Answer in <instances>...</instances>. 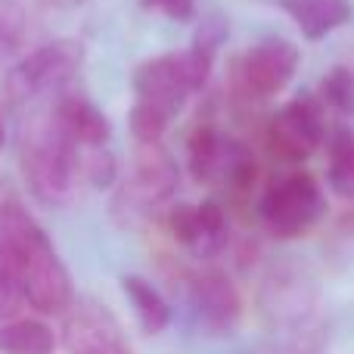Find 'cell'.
Returning <instances> with one entry per match:
<instances>
[{
	"instance_id": "obj_22",
	"label": "cell",
	"mask_w": 354,
	"mask_h": 354,
	"mask_svg": "<svg viewBox=\"0 0 354 354\" xmlns=\"http://www.w3.org/2000/svg\"><path fill=\"white\" fill-rule=\"evenodd\" d=\"M3 140H6V134H3V122H0V149H3Z\"/></svg>"
},
{
	"instance_id": "obj_9",
	"label": "cell",
	"mask_w": 354,
	"mask_h": 354,
	"mask_svg": "<svg viewBox=\"0 0 354 354\" xmlns=\"http://www.w3.org/2000/svg\"><path fill=\"white\" fill-rule=\"evenodd\" d=\"M168 224L177 243H183L199 258H214L227 245V214L218 202L177 205Z\"/></svg>"
},
{
	"instance_id": "obj_18",
	"label": "cell",
	"mask_w": 354,
	"mask_h": 354,
	"mask_svg": "<svg viewBox=\"0 0 354 354\" xmlns=\"http://www.w3.org/2000/svg\"><path fill=\"white\" fill-rule=\"evenodd\" d=\"M168 122H171V115H165L162 109H156V106H149V103H140V100L134 103V109H131V115H128L131 134L140 143H159Z\"/></svg>"
},
{
	"instance_id": "obj_14",
	"label": "cell",
	"mask_w": 354,
	"mask_h": 354,
	"mask_svg": "<svg viewBox=\"0 0 354 354\" xmlns=\"http://www.w3.org/2000/svg\"><path fill=\"white\" fill-rule=\"evenodd\" d=\"M56 336L41 320H6L0 324V354H53Z\"/></svg>"
},
{
	"instance_id": "obj_15",
	"label": "cell",
	"mask_w": 354,
	"mask_h": 354,
	"mask_svg": "<svg viewBox=\"0 0 354 354\" xmlns=\"http://www.w3.org/2000/svg\"><path fill=\"white\" fill-rule=\"evenodd\" d=\"M122 289H124V295H128V301H131V308H134V314H137L143 330L147 333L165 330L168 320H171V311H168L165 299L159 295V289H156L153 283L137 277V274H131L122 280Z\"/></svg>"
},
{
	"instance_id": "obj_8",
	"label": "cell",
	"mask_w": 354,
	"mask_h": 354,
	"mask_svg": "<svg viewBox=\"0 0 354 354\" xmlns=\"http://www.w3.org/2000/svg\"><path fill=\"white\" fill-rule=\"evenodd\" d=\"M134 91L140 103L156 106L165 115H177L187 103V97L193 93L180 53H165L143 62L134 72Z\"/></svg>"
},
{
	"instance_id": "obj_5",
	"label": "cell",
	"mask_w": 354,
	"mask_h": 354,
	"mask_svg": "<svg viewBox=\"0 0 354 354\" xmlns=\"http://www.w3.org/2000/svg\"><path fill=\"white\" fill-rule=\"evenodd\" d=\"M326 140L324 106L311 93H301L286 103L268 124V143L280 159L301 162Z\"/></svg>"
},
{
	"instance_id": "obj_20",
	"label": "cell",
	"mask_w": 354,
	"mask_h": 354,
	"mask_svg": "<svg viewBox=\"0 0 354 354\" xmlns=\"http://www.w3.org/2000/svg\"><path fill=\"white\" fill-rule=\"evenodd\" d=\"M25 35V10L19 0H0V56L12 53Z\"/></svg>"
},
{
	"instance_id": "obj_11",
	"label": "cell",
	"mask_w": 354,
	"mask_h": 354,
	"mask_svg": "<svg viewBox=\"0 0 354 354\" xmlns=\"http://www.w3.org/2000/svg\"><path fill=\"white\" fill-rule=\"evenodd\" d=\"M53 118L62 128V134L75 143L78 149L91 147H109L112 124L106 118V112L100 109L93 100H87L84 93H59V100L53 103Z\"/></svg>"
},
{
	"instance_id": "obj_6",
	"label": "cell",
	"mask_w": 354,
	"mask_h": 354,
	"mask_svg": "<svg viewBox=\"0 0 354 354\" xmlns=\"http://www.w3.org/2000/svg\"><path fill=\"white\" fill-rule=\"evenodd\" d=\"M299 47L286 37H264V41L252 44L243 53L236 72H239V84L249 97L264 100L280 93L283 87L292 81L295 68H299Z\"/></svg>"
},
{
	"instance_id": "obj_21",
	"label": "cell",
	"mask_w": 354,
	"mask_h": 354,
	"mask_svg": "<svg viewBox=\"0 0 354 354\" xmlns=\"http://www.w3.org/2000/svg\"><path fill=\"white\" fill-rule=\"evenodd\" d=\"M147 10H156L162 16L174 19V22H187L196 12V0H140Z\"/></svg>"
},
{
	"instance_id": "obj_3",
	"label": "cell",
	"mask_w": 354,
	"mask_h": 354,
	"mask_svg": "<svg viewBox=\"0 0 354 354\" xmlns=\"http://www.w3.org/2000/svg\"><path fill=\"white\" fill-rule=\"evenodd\" d=\"M326 202L320 193L317 180L311 174H289L280 183L264 193L261 199V221L268 224V230L274 236H301L305 230H311L320 221Z\"/></svg>"
},
{
	"instance_id": "obj_16",
	"label": "cell",
	"mask_w": 354,
	"mask_h": 354,
	"mask_svg": "<svg viewBox=\"0 0 354 354\" xmlns=\"http://www.w3.org/2000/svg\"><path fill=\"white\" fill-rule=\"evenodd\" d=\"M22 252H19L16 243L0 236V324H6L22 308Z\"/></svg>"
},
{
	"instance_id": "obj_7",
	"label": "cell",
	"mask_w": 354,
	"mask_h": 354,
	"mask_svg": "<svg viewBox=\"0 0 354 354\" xmlns=\"http://www.w3.org/2000/svg\"><path fill=\"white\" fill-rule=\"evenodd\" d=\"M62 342L68 354H131L118 320L103 305H75L62 324Z\"/></svg>"
},
{
	"instance_id": "obj_12",
	"label": "cell",
	"mask_w": 354,
	"mask_h": 354,
	"mask_svg": "<svg viewBox=\"0 0 354 354\" xmlns=\"http://www.w3.org/2000/svg\"><path fill=\"white\" fill-rule=\"evenodd\" d=\"M193 305L205 326L212 330H230L239 317V295L227 274L221 270H202L193 280Z\"/></svg>"
},
{
	"instance_id": "obj_17",
	"label": "cell",
	"mask_w": 354,
	"mask_h": 354,
	"mask_svg": "<svg viewBox=\"0 0 354 354\" xmlns=\"http://www.w3.org/2000/svg\"><path fill=\"white\" fill-rule=\"evenodd\" d=\"M330 187L339 196H354V137L348 131L336 134L330 147Z\"/></svg>"
},
{
	"instance_id": "obj_13",
	"label": "cell",
	"mask_w": 354,
	"mask_h": 354,
	"mask_svg": "<svg viewBox=\"0 0 354 354\" xmlns=\"http://www.w3.org/2000/svg\"><path fill=\"white\" fill-rule=\"evenodd\" d=\"M283 10L289 12L299 31L308 41H320V37L333 35L351 22V0H277Z\"/></svg>"
},
{
	"instance_id": "obj_19",
	"label": "cell",
	"mask_w": 354,
	"mask_h": 354,
	"mask_svg": "<svg viewBox=\"0 0 354 354\" xmlns=\"http://www.w3.org/2000/svg\"><path fill=\"white\" fill-rule=\"evenodd\" d=\"M324 103H330L342 115H354V72L336 66L324 78Z\"/></svg>"
},
{
	"instance_id": "obj_10",
	"label": "cell",
	"mask_w": 354,
	"mask_h": 354,
	"mask_svg": "<svg viewBox=\"0 0 354 354\" xmlns=\"http://www.w3.org/2000/svg\"><path fill=\"white\" fill-rule=\"evenodd\" d=\"M177 187V165L162 149V143H140V153L134 159V174L124 189V199L140 208L168 199Z\"/></svg>"
},
{
	"instance_id": "obj_2",
	"label": "cell",
	"mask_w": 354,
	"mask_h": 354,
	"mask_svg": "<svg viewBox=\"0 0 354 354\" xmlns=\"http://www.w3.org/2000/svg\"><path fill=\"white\" fill-rule=\"evenodd\" d=\"M81 62H84V44L75 37H59L35 53H28L6 78V91L16 100H31L41 93H62V87L78 75Z\"/></svg>"
},
{
	"instance_id": "obj_1",
	"label": "cell",
	"mask_w": 354,
	"mask_h": 354,
	"mask_svg": "<svg viewBox=\"0 0 354 354\" xmlns=\"http://www.w3.org/2000/svg\"><path fill=\"white\" fill-rule=\"evenodd\" d=\"M19 165L25 183L44 205H66L78 183V149L62 134L53 112L31 115L19 134Z\"/></svg>"
},
{
	"instance_id": "obj_4",
	"label": "cell",
	"mask_w": 354,
	"mask_h": 354,
	"mask_svg": "<svg viewBox=\"0 0 354 354\" xmlns=\"http://www.w3.org/2000/svg\"><path fill=\"white\" fill-rule=\"evenodd\" d=\"M189 171L202 183L249 187L255 177V159L243 143L227 140L221 131L205 124L189 137Z\"/></svg>"
}]
</instances>
